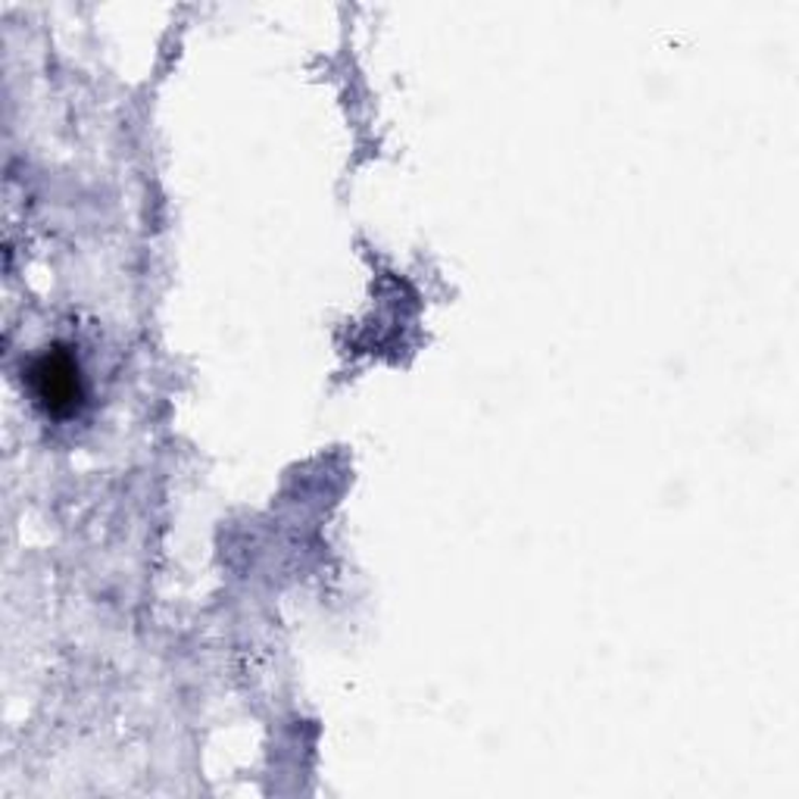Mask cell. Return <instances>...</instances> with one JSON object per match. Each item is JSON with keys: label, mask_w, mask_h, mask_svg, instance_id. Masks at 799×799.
<instances>
[{"label": "cell", "mask_w": 799, "mask_h": 799, "mask_svg": "<svg viewBox=\"0 0 799 799\" xmlns=\"http://www.w3.org/2000/svg\"><path fill=\"white\" fill-rule=\"evenodd\" d=\"M38 378L45 381L41 397L48 400V403H53V406L56 403L73 406V400L78 397V388H75V372L69 359H45L38 366Z\"/></svg>", "instance_id": "6da1fadb"}]
</instances>
